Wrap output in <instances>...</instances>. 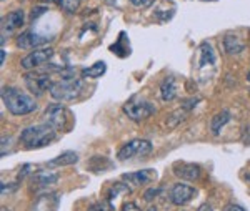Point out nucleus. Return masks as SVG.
Here are the masks:
<instances>
[{
    "label": "nucleus",
    "mask_w": 250,
    "mask_h": 211,
    "mask_svg": "<svg viewBox=\"0 0 250 211\" xmlns=\"http://www.w3.org/2000/svg\"><path fill=\"white\" fill-rule=\"evenodd\" d=\"M247 178H249V181H250V174H249V176H247Z\"/></svg>",
    "instance_id": "obj_31"
},
{
    "label": "nucleus",
    "mask_w": 250,
    "mask_h": 211,
    "mask_svg": "<svg viewBox=\"0 0 250 211\" xmlns=\"http://www.w3.org/2000/svg\"><path fill=\"white\" fill-rule=\"evenodd\" d=\"M119 193H130V188L122 183H114L110 192H108V200H114V198L119 196Z\"/></svg>",
    "instance_id": "obj_21"
},
{
    "label": "nucleus",
    "mask_w": 250,
    "mask_h": 211,
    "mask_svg": "<svg viewBox=\"0 0 250 211\" xmlns=\"http://www.w3.org/2000/svg\"><path fill=\"white\" fill-rule=\"evenodd\" d=\"M150 152H152V143L148 140H132L119 150L117 156H119V160L125 161L134 156H145Z\"/></svg>",
    "instance_id": "obj_7"
},
{
    "label": "nucleus",
    "mask_w": 250,
    "mask_h": 211,
    "mask_svg": "<svg viewBox=\"0 0 250 211\" xmlns=\"http://www.w3.org/2000/svg\"><path fill=\"white\" fill-rule=\"evenodd\" d=\"M45 12H47V7H34V9H32V14H30V19L32 20L39 19L40 15H43Z\"/></svg>",
    "instance_id": "obj_23"
},
{
    "label": "nucleus",
    "mask_w": 250,
    "mask_h": 211,
    "mask_svg": "<svg viewBox=\"0 0 250 211\" xmlns=\"http://www.w3.org/2000/svg\"><path fill=\"white\" fill-rule=\"evenodd\" d=\"M2 100L5 108L12 115H29V113L37 110L35 100L29 96L27 93L20 92L15 87H5L2 90Z\"/></svg>",
    "instance_id": "obj_1"
},
{
    "label": "nucleus",
    "mask_w": 250,
    "mask_h": 211,
    "mask_svg": "<svg viewBox=\"0 0 250 211\" xmlns=\"http://www.w3.org/2000/svg\"><path fill=\"white\" fill-rule=\"evenodd\" d=\"M104 2H105L107 5H115V3H117V0H104Z\"/></svg>",
    "instance_id": "obj_29"
},
{
    "label": "nucleus",
    "mask_w": 250,
    "mask_h": 211,
    "mask_svg": "<svg viewBox=\"0 0 250 211\" xmlns=\"http://www.w3.org/2000/svg\"><path fill=\"white\" fill-rule=\"evenodd\" d=\"M107 67H105V62H97L94 63L92 67L88 68H83L82 70V78H99L105 74Z\"/></svg>",
    "instance_id": "obj_19"
},
{
    "label": "nucleus",
    "mask_w": 250,
    "mask_h": 211,
    "mask_svg": "<svg viewBox=\"0 0 250 211\" xmlns=\"http://www.w3.org/2000/svg\"><path fill=\"white\" fill-rule=\"evenodd\" d=\"M55 138H57V132L52 127H48L47 123L34 125V127L25 128L20 133V141H22V145H25L27 150L47 147Z\"/></svg>",
    "instance_id": "obj_2"
},
{
    "label": "nucleus",
    "mask_w": 250,
    "mask_h": 211,
    "mask_svg": "<svg viewBox=\"0 0 250 211\" xmlns=\"http://www.w3.org/2000/svg\"><path fill=\"white\" fill-rule=\"evenodd\" d=\"M173 173L182 180L193 181L200 176V166L193 163H175L173 165Z\"/></svg>",
    "instance_id": "obj_13"
},
{
    "label": "nucleus",
    "mask_w": 250,
    "mask_h": 211,
    "mask_svg": "<svg viewBox=\"0 0 250 211\" xmlns=\"http://www.w3.org/2000/svg\"><path fill=\"white\" fill-rule=\"evenodd\" d=\"M43 121L55 130V132H67L72 127V115L63 105L52 103L43 113Z\"/></svg>",
    "instance_id": "obj_4"
},
{
    "label": "nucleus",
    "mask_w": 250,
    "mask_h": 211,
    "mask_svg": "<svg viewBox=\"0 0 250 211\" xmlns=\"http://www.w3.org/2000/svg\"><path fill=\"white\" fill-rule=\"evenodd\" d=\"M160 96L164 101H172L177 96V85L172 77H167L160 85Z\"/></svg>",
    "instance_id": "obj_16"
},
{
    "label": "nucleus",
    "mask_w": 250,
    "mask_h": 211,
    "mask_svg": "<svg viewBox=\"0 0 250 211\" xmlns=\"http://www.w3.org/2000/svg\"><path fill=\"white\" fill-rule=\"evenodd\" d=\"M120 211H142V210H140L139 206L135 205V203H125ZM147 211H157V210L155 208H150V210H147Z\"/></svg>",
    "instance_id": "obj_24"
},
{
    "label": "nucleus",
    "mask_w": 250,
    "mask_h": 211,
    "mask_svg": "<svg viewBox=\"0 0 250 211\" xmlns=\"http://www.w3.org/2000/svg\"><path fill=\"white\" fill-rule=\"evenodd\" d=\"M52 57H54V50H52V48H39V50H34L27 57H23L20 65H22V68H25V70H34V68H39V67H42V65H45Z\"/></svg>",
    "instance_id": "obj_8"
},
{
    "label": "nucleus",
    "mask_w": 250,
    "mask_h": 211,
    "mask_svg": "<svg viewBox=\"0 0 250 211\" xmlns=\"http://www.w3.org/2000/svg\"><path fill=\"white\" fill-rule=\"evenodd\" d=\"M122 178L130 185L142 186V185L152 183L157 178V173H155V170H140V172H134V173H125Z\"/></svg>",
    "instance_id": "obj_11"
},
{
    "label": "nucleus",
    "mask_w": 250,
    "mask_h": 211,
    "mask_svg": "<svg viewBox=\"0 0 250 211\" xmlns=\"http://www.w3.org/2000/svg\"><path fill=\"white\" fill-rule=\"evenodd\" d=\"M124 112L130 120L144 121L155 112V107L150 101L139 98V96H132V98L124 105Z\"/></svg>",
    "instance_id": "obj_5"
},
{
    "label": "nucleus",
    "mask_w": 250,
    "mask_h": 211,
    "mask_svg": "<svg viewBox=\"0 0 250 211\" xmlns=\"http://www.w3.org/2000/svg\"><path fill=\"white\" fill-rule=\"evenodd\" d=\"M230 118H232V115H230V112H229V110H222L220 113H217V115L213 116L212 121H210V130H212L213 135H219L220 130L224 128L229 121H230Z\"/></svg>",
    "instance_id": "obj_17"
},
{
    "label": "nucleus",
    "mask_w": 250,
    "mask_h": 211,
    "mask_svg": "<svg viewBox=\"0 0 250 211\" xmlns=\"http://www.w3.org/2000/svg\"><path fill=\"white\" fill-rule=\"evenodd\" d=\"M79 161V155L75 152H63L62 155H59L57 158L50 160L47 163L48 168H55V166H68V165H74Z\"/></svg>",
    "instance_id": "obj_15"
},
{
    "label": "nucleus",
    "mask_w": 250,
    "mask_h": 211,
    "mask_svg": "<svg viewBox=\"0 0 250 211\" xmlns=\"http://www.w3.org/2000/svg\"><path fill=\"white\" fill-rule=\"evenodd\" d=\"M224 211H244V208L239 205H233V203H230V205H227L224 208Z\"/></svg>",
    "instance_id": "obj_27"
},
{
    "label": "nucleus",
    "mask_w": 250,
    "mask_h": 211,
    "mask_svg": "<svg viewBox=\"0 0 250 211\" xmlns=\"http://www.w3.org/2000/svg\"><path fill=\"white\" fill-rule=\"evenodd\" d=\"M215 63V54H213V48L210 43L204 42L200 45V68H204L205 65H213Z\"/></svg>",
    "instance_id": "obj_18"
},
{
    "label": "nucleus",
    "mask_w": 250,
    "mask_h": 211,
    "mask_svg": "<svg viewBox=\"0 0 250 211\" xmlns=\"http://www.w3.org/2000/svg\"><path fill=\"white\" fill-rule=\"evenodd\" d=\"M59 3L65 12H68V14H74V12H77V9H79L80 0H59Z\"/></svg>",
    "instance_id": "obj_22"
},
{
    "label": "nucleus",
    "mask_w": 250,
    "mask_h": 211,
    "mask_svg": "<svg viewBox=\"0 0 250 211\" xmlns=\"http://www.w3.org/2000/svg\"><path fill=\"white\" fill-rule=\"evenodd\" d=\"M224 48L229 55H239L244 52L245 45L239 37L229 34V35H225V38H224Z\"/></svg>",
    "instance_id": "obj_14"
},
{
    "label": "nucleus",
    "mask_w": 250,
    "mask_h": 211,
    "mask_svg": "<svg viewBox=\"0 0 250 211\" xmlns=\"http://www.w3.org/2000/svg\"><path fill=\"white\" fill-rule=\"evenodd\" d=\"M247 80H249V82H250V72H249V75H247Z\"/></svg>",
    "instance_id": "obj_30"
},
{
    "label": "nucleus",
    "mask_w": 250,
    "mask_h": 211,
    "mask_svg": "<svg viewBox=\"0 0 250 211\" xmlns=\"http://www.w3.org/2000/svg\"><path fill=\"white\" fill-rule=\"evenodd\" d=\"M83 82L79 78H62L60 82H55L50 88L52 98L59 101H70L82 95Z\"/></svg>",
    "instance_id": "obj_3"
},
{
    "label": "nucleus",
    "mask_w": 250,
    "mask_h": 211,
    "mask_svg": "<svg viewBox=\"0 0 250 211\" xmlns=\"http://www.w3.org/2000/svg\"><path fill=\"white\" fill-rule=\"evenodd\" d=\"M23 20H25V14L23 10H14L10 12L7 17L2 19V35L7 34H12L14 30H17L23 25Z\"/></svg>",
    "instance_id": "obj_12"
},
{
    "label": "nucleus",
    "mask_w": 250,
    "mask_h": 211,
    "mask_svg": "<svg viewBox=\"0 0 250 211\" xmlns=\"http://www.w3.org/2000/svg\"><path fill=\"white\" fill-rule=\"evenodd\" d=\"M0 63H5V50H2L0 52Z\"/></svg>",
    "instance_id": "obj_28"
},
{
    "label": "nucleus",
    "mask_w": 250,
    "mask_h": 211,
    "mask_svg": "<svg viewBox=\"0 0 250 211\" xmlns=\"http://www.w3.org/2000/svg\"><path fill=\"white\" fill-rule=\"evenodd\" d=\"M159 193H160V190H159V188H150V190H148V192H145L144 198H145V200H147V201H150V200H154V198H155Z\"/></svg>",
    "instance_id": "obj_25"
},
{
    "label": "nucleus",
    "mask_w": 250,
    "mask_h": 211,
    "mask_svg": "<svg viewBox=\"0 0 250 211\" xmlns=\"http://www.w3.org/2000/svg\"><path fill=\"white\" fill-rule=\"evenodd\" d=\"M47 42H50V38L35 34V32H32V30L23 32V34H20L17 37V47L23 48V50H30V48L45 45Z\"/></svg>",
    "instance_id": "obj_10"
},
{
    "label": "nucleus",
    "mask_w": 250,
    "mask_h": 211,
    "mask_svg": "<svg viewBox=\"0 0 250 211\" xmlns=\"http://www.w3.org/2000/svg\"><path fill=\"white\" fill-rule=\"evenodd\" d=\"M193 194H195V190L192 188L190 185H184V183H177L172 186L170 190V201L173 205L177 206H182V205H187L188 201L193 198Z\"/></svg>",
    "instance_id": "obj_9"
},
{
    "label": "nucleus",
    "mask_w": 250,
    "mask_h": 211,
    "mask_svg": "<svg viewBox=\"0 0 250 211\" xmlns=\"http://www.w3.org/2000/svg\"><path fill=\"white\" fill-rule=\"evenodd\" d=\"M128 2L135 7H148L150 3H154V0H128Z\"/></svg>",
    "instance_id": "obj_26"
},
{
    "label": "nucleus",
    "mask_w": 250,
    "mask_h": 211,
    "mask_svg": "<svg viewBox=\"0 0 250 211\" xmlns=\"http://www.w3.org/2000/svg\"><path fill=\"white\" fill-rule=\"evenodd\" d=\"M23 82H25L27 88H29V90L37 96L43 95L47 90L50 92L52 85H54L50 75L42 74V72H30V74H25V77H23Z\"/></svg>",
    "instance_id": "obj_6"
},
{
    "label": "nucleus",
    "mask_w": 250,
    "mask_h": 211,
    "mask_svg": "<svg viewBox=\"0 0 250 211\" xmlns=\"http://www.w3.org/2000/svg\"><path fill=\"white\" fill-rule=\"evenodd\" d=\"M59 180L57 173H50V172H40L34 176V183L37 186H48L54 185Z\"/></svg>",
    "instance_id": "obj_20"
}]
</instances>
